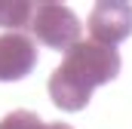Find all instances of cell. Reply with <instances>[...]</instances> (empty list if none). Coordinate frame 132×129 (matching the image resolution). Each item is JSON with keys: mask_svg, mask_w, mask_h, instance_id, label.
I'll return each instance as SVG.
<instances>
[{"mask_svg": "<svg viewBox=\"0 0 132 129\" xmlns=\"http://www.w3.org/2000/svg\"><path fill=\"white\" fill-rule=\"evenodd\" d=\"M123 68V59L114 46H101L95 40H80L62 64L49 77V98L62 111H83L95 86L111 83Z\"/></svg>", "mask_w": 132, "mask_h": 129, "instance_id": "6da1fadb", "label": "cell"}, {"mask_svg": "<svg viewBox=\"0 0 132 129\" xmlns=\"http://www.w3.org/2000/svg\"><path fill=\"white\" fill-rule=\"evenodd\" d=\"M28 28H31L34 40L59 52H71L80 43V31H83L77 15L65 3H34V15Z\"/></svg>", "mask_w": 132, "mask_h": 129, "instance_id": "7a4b0ae2", "label": "cell"}, {"mask_svg": "<svg viewBox=\"0 0 132 129\" xmlns=\"http://www.w3.org/2000/svg\"><path fill=\"white\" fill-rule=\"evenodd\" d=\"M89 40L114 46L132 34V6L129 3H95L89 12Z\"/></svg>", "mask_w": 132, "mask_h": 129, "instance_id": "3957f363", "label": "cell"}, {"mask_svg": "<svg viewBox=\"0 0 132 129\" xmlns=\"http://www.w3.org/2000/svg\"><path fill=\"white\" fill-rule=\"evenodd\" d=\"M37 64V43L22 31L0 34V83L28 77Z\"/></svg>", "mask_w": 132, "mask_h": 129, "instance_id": "277c9868", "label": "cell"}, {"mask_svg": "<svg viewBox=\"0 0 132 129\" xmlns=\"http://www.w3.org/2000/svg\"><path fill=\"white\" fill-rule=\"evenodd\" d=\"M34 15V3H15V0H6L0 3V28H28Z\"/></svg>", "mask_w": 132, "mask_h": 129, "instance_id": "5b68a950", "label": "cell"}, {"mask_svg": "<svg viewBox=\"0 0 132 129\" xmlns=\"http://www.w3.org/2000/svg\"><path fill=\"white\" fill-rule=\"evenodd\" d=\"M0 129H46V123L34 111H12L0 120Z\"/></svg>", "mask_w": 132, "mask_h": 129, "instance_id": "8992f818", "label": "cell"}, {"mask_svg": "<svg viewBox=\"0 0 132 129\" xmlns=\"http://www.w3.org/2000/svg\"><path fill=\"white\" fill-rule=\"evenodd\" d=\"M46 129H74V126H68V123H46Z\"/></svg>", "mask_w": 132, "mask_h": 129, "instance_id": "52a82bcc", "label": "cell"}]
</instances>
